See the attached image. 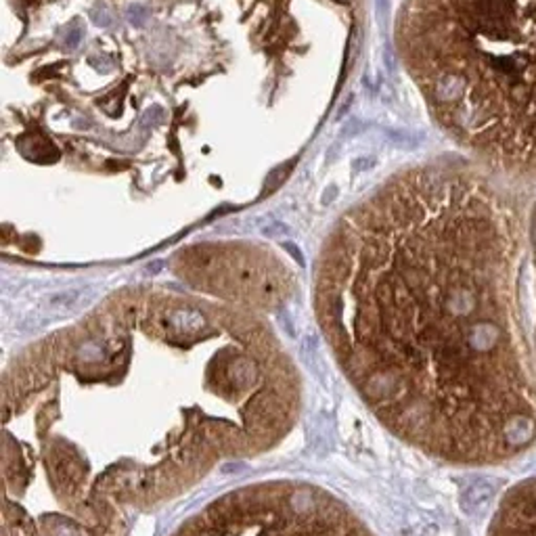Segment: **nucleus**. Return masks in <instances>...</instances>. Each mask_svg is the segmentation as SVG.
<instances>
[{
  "label": "nucleus",
  "instance_id": "obj_4",
  "mask_svg": "<svg viewBox=\"0 0 536 536\" xmlns=\"http://www.w3.org/2000/svg\"><path fill=\"white\" fill-rule=\"evenodd\" d=\"M172 536H371L331 495L310 484L273 482L231 492Z\"/></svg>",
  "mask_w": 536,
  "mask_h": 536
},
{
  "label": "nucleus",
  "instance_id": "obj_3",
  "mask_svg": "<svg viewBox=\"0 0 536 536\" xmlns=\"http://www.w3.org/2000/svg\"><path fill=\"white\" fill-rule=\"evenodd\" d=\"M400 46L436 122L497 176L536 183V0H407Z\"/></svg>",
  "mask_w": 536,
  "mask_h": 536
},
{
  "label": "nucleus",
  "instance_id": "obj_2",
  "mask_svg": "<svg viewBox=\"0 0 536 536\" xmlns=\"http://www.w3.org/2000/svg\"><path fill=\"white\" fill-rule=\"evenodd\" d=\"M495 176L425 166L396 178L342 224L316 283L325 338L373 415L475 467L536 446L528 214Z\"/></svg>",
  "mask_w": 536,
  "mask_h": 536
},
{
  "label": "nucleus",
  "instance_id": "obj_5",
  "mask_svg": "<svg viewBox=\"0 0 536 536\" xmlns=\"http://www.w3.org/2000/svg\"><path fill=\"white\" fill-rule=\"evenodd\" d=\"M486 536H536V475L505 495Z\"/></svg>",
  "mask_w": 536,
  "mask_h": 536
},
{
  "label": "nucleus",
  "instance_id": "obj_6",
  "mask_svg": "<svg viewBox=\"0 0 536 536\" xmlns=\"http://www.w3.org/2000/svg\"><path fill=\"white\" fill-rule=\"evenodd\" d=\"M528 252L532 256V268H535V295H536V203L528 214ZM535 348H536V320H535Z\"/></svg>",
  "mask_w": 536,
  "mask_h": 536
},
{
  "label": "nucleus",
  "instance_id": "obj_1",
  "mask_svg": "<svg viewBox=\"0 0 536 536\" xmlns=\"http://www.w3.org/2000/svg\"><path fill=\"white\" fill-rule=\"evenodd\" d=\"M300 392L262 320L116 295L4 371L2 536H128L216 465L277 446Z\"/></svg>",
  "mask_w": 536,
  "mask_h": 536
},
{
  "label": "nucleus",
  "instance_id": "obj_7",
  "mask_svg": "<svg viewBox=\"0 0 536 536\" xmlns=\"http://www.w3.org/2000/svg\"><path fill=\"white\" fill-rule=\"evenodd\" d=\"M78 40H80V32H74V34H71V38L67 40V44H69V46H74V44H76Z\"/></svg>",
  "mask_w": 536,
  "mask_h": 536
}]
</instances>
